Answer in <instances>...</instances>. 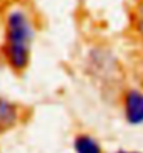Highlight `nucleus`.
<instances>
[{
	"instance_id": "obj_3",
	"label": "nucleus",
	"mask_w": 143,
	"mask_h": 153,
	"mask_svg": "<svg viewBox=\"0 0 143 153\" xmlns=\"http://www.w3.org/2000/svg\"><path fill=\"white\" fill-rule=\"evenodd\" d=\"M124 113L128 124H143V93L140 91H129L124 100Z\"/></svg>"
},
{
	"instance_id": "obj_7",
	"label": "nucleus",
	"mask_w": 143,
	"mask_h": 153,
	"mask_svg": "<svg viewBox=\"0 0 143 153\" xmlns=\"http://www.w3.org/2000/svg\"><path fill=\"white\" fill-rule=\"evenodd\" d=\"M117 153H139V152H127V150H119Z\"/></svg>"
},
{
	"instance_id": "obj_2",
	"label": "nucleus",
	"mask_w": 143,
	"mask_h": 153,
	"mask_svg": "<svg viewBox=\"0 0 143 153\" xmlns=\"http://www.w3.org/2000/svg\"><path fill=\"white\" fill-rule=\"evenodd\" d=\"M89 70L92 74L102 82V84H111L121 81V68L118 65V61L108 52L104 50H95L90 53V59H89Z\"/></svg>"
},
{
	"instance_id": "obj_8",
	"label": "nucleus",
	"mask_w": 143,
	"mask_h": 153,
	"mask_svg": "<svg viewBox=\"0 0 143 153\" xmlns=\"http://www.w3.org/2000/svg\"><path fill=\"white\" fill-rule=\"evenodd\" d=\"M140 31H142V35H143V28H140Z\"/></svg>"
},
{
	"instance_id": "obj_5",
	"label": "nucleus",
	"mask_w": 143,
	"mask_h": 153,
	"mask_svg": "<svg viewBox=\"0 0 143 153\" xmlns=\"http://www.w3.org/2000/svg\"><path fill=\"white\" fill-rule=\"evenodd\" d=\"M74 149L75 153H102L100 145L86 134H81L75 138Z\"/></svg>"
},
{
	"instance_id": "obj_6",
	"label": "nucleus",
	"mask_w": 143,
	"mask_h": 153,
	"mask_svg": "<svg viewBox=\"0 0 143 153\" xmlns=\"http://www.w3.org/2000/svg\"><path fill=\"white\" fill-rule=\"evenodd\" d=\"M140 28H143V8H142V13H140Z\"/></svg>"
},
{
	"instance_id": "obj_4",
	"label": "nucleus",
	"mask_w": 143,
	"mask_h": 153,
	"mask_svg": "<svg viewBox=\"0 0 143 153\" xmlns=\"http://www.w3.org/2000/svg\"><path fill=\"white\" fill-rule=\"evenodd\" d=\"M18 107L11 102L0 97V134L11 129L18 121Z\"/></svg>"
},
{
	"instance_id": "obj_1",
	"label": "nucleus",
	"mask_w": 143,
	"mask_h": 153,
	"mask_svg": "<svg viewBox=\"0 0 143 153\" xmlns=\"http://www.w3.org/2000/svg\"><path fill=\"white\" fill-rule=\"evenodd\" d=\"M33 28L28 16L21 10H13L7 17L4 53L13 70L22 71L31 60Z\"/></svg>"
}]
</instances>
